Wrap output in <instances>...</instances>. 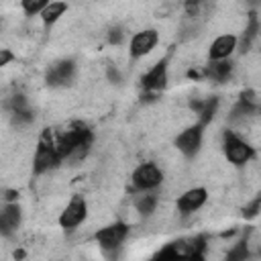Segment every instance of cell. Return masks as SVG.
Here are the masks:
<instances>
[{
    "label": "cell",
    "instance_id": "f546056e",
    "mask_svg": "<svg viewBox=\"0 0 261 261\" xmlns=\"http://www.w3.org/2000/svg\"><path fill=\"white\" fill-rule=\"evenodd\" d=\"M4 194H6V196H4V198H6V202H16V196H18V194H16V190H6Z\"/></svg>",
    "mask_w": 261,
    "mask_h": 261
},
{
    "label": "cell",
    "instance_id": "9c48e42d",
    "mask_svg": "<svg viewBox=\"0 0 261 261\" xmlns=\"http://www.w3.org/2000/svg\"><path fill=\"white\" fill-rule=\"evenodd\" d=\"M73 77H75V61L69 59V57L51 63L49 69H47V73H45V82H47L49 88H63V86H69Z\"/></svg>",
    "mask_w": 261,
    "mask_h": 261
},
{
    "label": "cell",
    "instance_id": "4316f807",
    "mask_svg": "<svg viewBox=\"0 0 261 261\" xmlns=\"http://www.w3.org/2000/svg\"><path fill=\"white\" fill-rule=\"evenodd\" d=\"M202 2H204V0H184V10H186V14H188L190 18H196L198 12H200V8H202Z\"/></svg>",
    "mask_w": 261,
    "mask_h": 261
},
{
    "label": "cell",
    "instance_id": "5bb4252c",
    "mask_svg": "<svg viewBox=\"0 0 261 261\" xmlns=\"http://www.w3.org/2000/svg\"><path fill=\"white\" fill-rule=\"evenodd\" d=\"M218 104L220 102H218L216 96H208V98H202V100H192L190 102V108H192V112H196L198 122L204 124V126H208L214 120L216 112H218Z\"/></svg>",
    "mask_w": 261,
    "mask_h": 261
},
{
    "label": "cell",
    "instance_id": "2e32d148",
    "mask_svg": "<svg viewBox=\"0 0 261 261\" xmlns=\"http://www.w3.org/2000/svg\"><path fill=\"white\" fill-rule=\"evenodd\" d=\"M204 75L212 82L222 84L232 75V61L230 59H216V61L208 59V65L204 67Z\"/></svg>",
    "mask_w": 261,
    "mask_h": 261
},
{
    "label": "cell",
    "instance_id": "484cf974",
    "mask_svg": "<svg viewBox=\"0 0 261 261\" xmlns=\"http://www.w3.org/2000/svg\"><path fill=\"white\" fill-rule=\"evenodd\" d=\"M106 39H108L110 45H120V43L124 41V29H122V27H112V29L108 31Z\"/></svg>",
    "mask_w": 261,
    "mask_h": 261
},
{
    "label": "cell",
    "instance_id": "603a6c76",
    "mask_svg": "<svg viewBox=\"0 0 261 261\" xmlns=\"http://www.w3.org/2000/svg\"><path fill=\"white\" fill-rule=\"evenodd\" d=\"M259 212H261V192H259L253 200H249V202L243 206V218L251 220V218H255Z\"/></svg>",
    "mask_w": 261,
    "mask_h": 261
},
{
    "label": "cell",
    "instance_id": "cb8c5ba5",
    "mask_svg": "<svg viewBox=\"0 0 261 261\" xmlns=\"http://www.w3.org/2000/svg\"><path fill=\"white\" fill-rule=\"evenodd\" d=\"M6 106H8L10 114H12V112H18V110H24V108H31V106H29V100H27L24 94H14V96L8 100Z\"/></svg>",
    "mask_w": 261,
    "mask_h": 261
},
{
    "label": "cell",
    "instance_id": "ba28073f",
    "mask_svg": "<svg viewBox=\"0 0 261 261\" xmlns=\"http://www.w3.org/2000/svg\"><path fill=\"white\" fill-rule=\"evenodd\" d=\"M88 218V202L82 196H71V200L65 204V208L59 214V226L63 230H73Z\"/></svg>",
    "mask_w": 261,
    "mask_h": 261
},
{
    "label": "cell",
    "instance_id": "277c9868",
    "mask_svg": "<svg viewBox=\"0 0 261 261\" xmlns=\"http://www.w3.org/2000/svg\"><path fill=\"white\" fill-rule=\"evenodd\" d=\"M130 184L137 192H149V190H157L163 184V171L157 163L153 161H145L139 163L133 173H130Z\"/></svg>",
    "mask_w": 261,
    "mask_h": 261
},
{
    "label": "cell",
    "instance_id": "f1b7e54d",
    "mask_svg": "<svg viewBox=\"0 0 261 261\" xmlns=\"http://www.w3.org/2000/svg\"><path fill=\"white\" fill-rule=\"evenodd\" d=\"M14 59V53L10 49H0V67H6Z\"/></svg>",
    "mask_w": 261,
    "mask_h": 261
},
{
    "label": "cell",
    "instance_id": "1f68e13d",
    "mask_svg": "<svg viewBox=\"0 0 261 261\" xmlns=\"http://www.w3.org/2000/svg\"><path fill=\"white\" fill-rule=\"evenodd\" d=\"M259 192H261V190H259Z\"/></svg>",
    "mask_w": 261,
    "mask_h": 261
},
{
    "label": "cell",
    "instance_id": "4dcf8cb0",
    "mask_svg": "<svg viewBox=\"0 0 261 261\" xmlns=\"http://www.w3.org/2000/svg\"><path fill=\"white\" fill-rule=\"evenodd\" d=\"M249 2H251V4H257V2H259V0H249Z\"/></svg>",
    "mask_w": 261,
    "mask_h": 261
},
{
    "label": "cell",
    "instance_id": "5b68a950",
    "mask_svg": "<svg viewBox=\"0 0 261 261\" xmlns=\"http://www.w3.org/2000/svg\"><path fill=\"white\" fill-rule=\"evenodd\" d=\"M128 232H130V226H128L126 222L114 220V222L102 226V228L96 232V243H98V247H100L104 253H112V251H116V249L126 241Z\"/></svg>",
    "mask_w": 261,
    "mask_h": 261
},
{
    "label": "cell",
    "instance_id": "6da1fadb",
    "mask_svg": "<svg viewBox=\"0 0 261 261\" xmlns=\"http://www.w3.org/2000/svg\"><path fill=\"white\" fill-rule=\"evenodd\" d=\"M92 141L94 133L90 130V126H86L84 122H73L67 130H63L57 137V149L61 153V159L69 161L71 165L80 163L88 155Z\"/></svg>",
    "mask_w": 261,
    "mask_h": 261
},
{
    "label": "cell",
    "instance_id": "8fae6325",
    "mask_svg": "<svg viewBox=\"0 0 261 261\" xmlns=\"http://www.w3.org/2000/svg\"><path fill=\"white\" fill-rule=\"evenodd\" d=\"M206 202H208V190L202 188V186H196V188H190L184 194H179V198L175 202V208H177L179 214H194Z\"/></svg>",
    "mask_w": 261,
    "mask_h": 261
},
{
    "label": "cell",
    "instance_id": "9a60e30c",
    "mask_svg": "<svg viewBox=\"0 0 261 261\" xmlns=\"http://www.w3.org/2000/svg\"><path fill=\"white\" fill-rule=\"evenodd\" d=\"M257 110H259V102H257L255 94H253V92H243L241 98L237 100V104L232 106L228 118H230V120H243V118H247V116H253Z\"/></svg>",
    "mask_w": 261,
    "mask_h": 261
},
{
    "label": "cell",
    "instance_id": "d6986e66",
    "mask_svg": "<svg viewBox=\"0 0 261 261\" xmlns=\"http://www.w3.org/2000/svg\"><path fill=\"white\" fill-rule=\"evenodd\" d=\"M65 10H67V4H65L63 0H53V2H49V6L41 12V20H43L47 27H51V24H55V22L65 14Z\"/></svg>",
    "mask_w": 261,
    "mask_h": 261
},
{
    "label": "cell",
    "instance_id": "8992f818",
    "mask_svg": "<svg viewBox=\"0 0 261 261\" xmlns=\"http://www.w3.org/2000/svg\"><path fill=\"white\" fill-rule=\"evenodd\" d=\"M204 124H200L198 120H196V124H190V126H186L177 137H175V149L184 155V157H188V159H194L198 153H200V149H202V141H204Z\"/></svg>",
    "mask_w": 261,
    "mask_h": 261
},
{
    "label": "cell",
    "instance_id": "7402d4cb",
    "mask_svg": "<svg viewBox=\"0 0 261 261\" xmlns=\"http://www.w3.org/2000/svg\"><path fill=\"white\" fill-rule=\"evenodd\" d=\"M49 2L53 0H20V8L27 16H37L49 6Z\"/></svg>",
    "mask_w": 261,
    "mask_h": 261
},
{
    "label": "cell",
    "instance_id": "52a82bcc",
    "mask_svg": "<svg viewBox=\"0 0 261 261\" xmlns=\"http://www.w3.org/2000/svg\"><path fill=\"white\" fill-rule=\"evenodd\" d=\"M169 80V59L163 57L159 61H155L143 75H141V88L145 94L155 96L157 92H161L167 86Z\"/></svg>",
    "mask_w": 261,
    "mask_h": 261
},
{
    "label": "cell",
    "instance_id": "7c38bea8",
    "mask_svg": "<svg viewBox=\"0 0 261 261\" xmlns=\"http://www.w3.org/2000/svg\"><path fill=\"white\" fill-rule=\"evenodd\" d=\"M22 222V208L18 202H6L0 212V234L4 239H10Z\"/></svg>",
    "mask_w": 261,
    "mask_h": 261
},
{
    "label": "cell",
    "instance_id": "d4e9b609",
    "mask_svg": "<svg viewBox=\"0 0 261 261\" xmlns=\"http://www.w3.org/2000/svg\"><path fill=\"white\" fill-rule=\"evenodd\" d=\"M12 116V122L14 124H29V122H33L35 120V114H33V110L31 108H24V110H18V112H12L10 114Z\"/></svg>",
    "mask_w": 261,
    "mask_h": 261
},
{
    "label": "cell",
    "instance_id": "e0dca14e",
    "mask_svg": "<svg viewBox=\"0 0 261 261\" xmlns=\"http://www.w3.org/2000/svg\"><path fill=\"white\" fill-rule=\"evenodd\" d=\"M257 33H259V18H257V12L253 10V12H249V18H247V27H245V31H243V37L239 39L241 51H249V47H251V43L255 41Z\"/></svg>",
    "mask_w": 261,
    "mask_h": 261
},
{
    "label": "cell",
    "instance_id": "ffe728a7",
    "mask_svg": "<svg viewBox=\"0 0 261 261\" xmlns=\"http://www.w3.org/2000/svg\"><path fill=\"white\" fill-rule=\"evenodd\" d=\"M247 257H251L247 237H243L239 243H234V245H232V249H230V251H226V259H228V261H245Z\"/></svg>",
    "mask_w": 261,
    "mask_h": 261
},
{
    "label": "cell",
    "instance_id": "ac0fdd59",
    "mask_svg": "<svg viewBox=\"0 0 261 261\" xmlns=\"http://www.w3.org/2000/svg\"><path fill=\"white\" fill-rule=\"evenodd\" d=\"M157 202H159V198H157V194H155L153 190L141 192L139 198L135 200V210H137L141 216H151V214L155 212V208H157Z\"/></svg>",
    "mask_w": 261,
    "mask_h": 261
},
{
    "label": "cell",
    "instance_id": "30bf717a",
    "mask_svg": "<svg viewBox=\"0 0 261 261\" xmlns=\"http://www.w3.org/2000/svg\"><path fill=\"white\" fill-rule=\"evenodd\" d=\"M159 43V33L155 29H143L135 33L128 41V55L133 59H143L147 57Z\"/></svg>",
    "mask_w": 261,
    "mask_h": 261
},
{
    "label": "cell",
    "instance_id": "4fadbf2b",
    "mask_svg": "<svg viewBox=\"0 0 261 261\" xmlns=\"http://www.w3.org/2000/svg\"><path fill=\"white\" fill-rule=\"evenodd\" d=\"M239 49V37L232 33H224L218 35L210 47H208V59L216 61V59H230V55Z\"/></svg>",
    "mask_w": 261,
    "mask_h": 261
},
{
    "label": "cell",
    "instance_id": "44dd1931",
    "mask_svg": "<svg viewBox=\"0 0 261 261\" xmlns=\"http://www.w3.org/2000/svg\"><path fill=\"white\" fill-rule=\"evenodd\" d=\"M177 257H184L179 241H173V243L163 245V247L153 255V259H177Z\"/></svg>",
    "mask_w": 261,
    "mask_h": 261
},
{
    "label": "cell",
    "instance_id": "83f0119b",
    "mask_svg": "<svg viewBox=\"0 0 261 261\" xmlns=\"http://www.w3.org/2000/svg\"><path fill=\"white\" fill-rule=\"evenodd\" d=\"M106 77H108V82H112V84H120V82H122V75H120V71H118L116 65H108V67H106Z\"/></svg>",
    "mask_w": 261,
    "mask_h": 261
},
{
    "label": "cell",
    "instance_id": "3957f363",
    "mask_svg": "<svg viewBox=\"0 0 261 261\" xmlns=\"http://www.w3.org/2000/svg\"><path fill=\"white\" fill-rule=\"evenodd\" d=\"M222 153L228 163L243 167L255 157V147L247 143L243 137H239L234 130H224L222 135Z\"/></svg>",
    "mask_w": 261,
    "mask_h": 261
},
{
    "label": "cell",
    "instance_id": "7a4b0ae2",
    "mask_svg": "<svg viewBox=\"0 0 261 261\" xmlns=\"http://www.w3.org/2000/svg\"><path fill=\"white\" fill-rule=\"evenodd\" d=\"M61 153L57 149V139H53V135L49 130H43L37 147H35V155H33V171L35 175H43L51 169H55L61 163Z\"/></svg>",
    "mask_w": 261,
    "mask_h": 261
}]
</instances>
